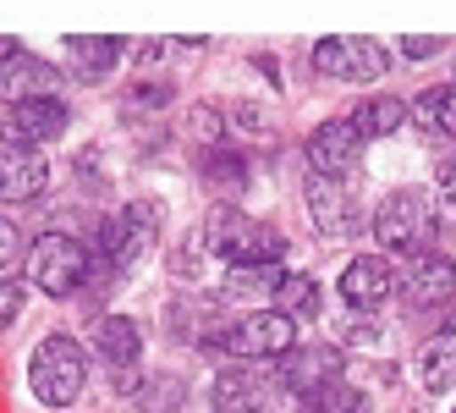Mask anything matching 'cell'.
Listing matches in <instances>:
<instances>
[{
    "instance_id": "6da1fadb",
    "label": "cell",
    "mask_w": 456,
    "mask_h": 413,
    "mask_svg": "<svg viewBox=\"0 0 456 413\" xmlns=\"http://www.w3.org/2000/svg\"><path fill=\"white\" fill-rule=\"evenodd\" d=\"M204 248L237 265H286V232L270 220H253L237 204H215L204 220Z\"/></svg>"
},
{
    "instance_id": "7a4b0ae2",
    "label": "cell",
    "mask_w": 456,
    "mask_h": 413,
    "mask_svg": "<svg viewBox=\"0 0 456 413\" xmlns=\"http://www.w3.org/2000/svg\"><path fill=\"white\" fill-rule=\"evenodd\" d=\"M83 380H88V353H83V342H72L67 331L45 336V342L34 347V359H28V386H34V397H39L45 408L77 402Z\"/></svg>"
},
{
    "instance_id": "3957f363",
    "label": "cell",
    "mask_w": 456,
    "mask_h": 413,
    "mask_svg": "<svg viewBox=\"0 0 456 413\" xmlns=\"http://www.w3.org/2000/svg\"><path fill=\"white\" fill-rule=\"evenodd\" d=\"M374 237L385 248H396V253H418V248H429L435 232H440V210L435 199L423 194V187H396V194H385L379 210H374Z\"/></svg>"
},
{
    "instance_id": "277c9868",
    "label": "cell",
    "mask_w": 456,
    "mask_h": 413,
    "mask_svg": "<svg viewBox=\"0 0 456 413\" xmlns=\"http://www.w3.org/2000/svg\"><path fill=\"white\" fill-rule=\"evenodd\" d=\"M303 199H308V220H314V227L330 237V243H352V237H363L369 210H363V199H357L352 177H314V171H308Z\"/></svg>"
},
{
    "instance_id": "5b68a950",
    "label": "cell",
    "mask_w": 456,
    "mask_h": 413,
    "mask_svg": "<svg viewBox=\"0 0 456 413\" xmlns=\"http://www.w3.org/2000/svg\"><path fill=\"white\" fill-rule=\"evenodd\" d=\"M28 281L50 298H67V293L88 287V248L67 232H45L28 248Z\"/></svg>"
},
{
    "instance_id": "8992f818",
    "label": "cell",
    "mask_w": 456,
    "mask_h": 413,
    "mask_svg": "<svg viewBox=\"0 0 456 413\" xmlns=\"http://www.w3.org/2000/svg\"><path fill=\"white\" fill-rule=\"evenodd\" d=\"M314 67L336 83H379L390 72V55L379 39H357V34H330L314 45Z\"/></svg>"
},
{
    "instance_id": "52a82bcc",
    "label": "cell",
    "mask_w": 456,
    "mask_h": 413,
    "mask_svg": "<svg viewBox=\"0 0 456 413\" xmlns=\"http://www.w3.org/2000/svg\"><path fill=\"white\" fill-rule=\"evenodd\" d=\"M225 353H237V359H286L291 347H297V326L286 320L281 309H253V314H242L237 326H225Z\"/></svg>"
},
{
    "instance_id": "ba28073f",
    "label": "cell",
    "mask_w": 456,
    "mask_h": 413,
    "mask_svg": "<svg viewBox=\"0 0 456 413\" xmlns=\"http://www.w3.org/2000/svg\"><path fill=\"white\" fill-rule=\"evenodd\" d=\"M341 369H346V359H341L336 342H308V347H291V353L281 359V386L308 402L319 392L341 386Z\"/></svg>"
},
{
    "instance_id": "9c48e42d",
    "label": "cell",
    "mask_w": 456,
    "mask_h": 413,
    "mask_svg": "<svg viewBox=\"0 0 456 413\" xmlns=\"http://www.w3.org/2000/svg\"><path fill=\"white\" fill-rule=\"evenodd\" d=\"M396 287L407 309H435L456 298V260H445L440 248H418L407 253V276H396Z\"/></svg>"
},
{
    "instance_id": "30bf717a",
    "label": "cell",
    "mask_w": 456,
    "mask_h": 413,
    "mask_svg": "<svg viewBox=\"0 0 456 413\" xmlns=\"http://www.w3.org/2000/svg\"><path fill=\"white\" fill-rule=\"evenodd\" d=\"M72 127V111L61 94H50V100H28V105H12V116L0 121V138H6V149H39L50 138H61Z\"/></svg>"
},
{
    "instance_id": "8fae6325",
    "label": "cell",
    "mask_w": 456,
    "mask_h": 413,
    "mask_svg": "<svg viewBox=\"0 0 456 413\" xmlns=\"http://www.w3.org/2000/svg\"><path fill=\"white\" fill-rule=\"evenodd\" d=\"M55 83H61V67H50L45 55H34V50H6L0 55V100L6 105H28V100H50L55 94Z\"/></svg>"
},
{
    "instance_id": "7c38bea8",
    "label": "cell",
    "mask_w": 456,
    "mask_h": 413,
    "mask_svg": "<svg viewBox=\"0 0 456 413\" xmlns=\"http://www.w3.org/2000/svg\"><path fill=\"white\" fill-rule=\"evenodd\" d=\"M357 161H363V138H357L352 116H336L308 133V166L314 177H352Z\"/></svg>"
},
{
    "instance_id": "4fadbf2b",
    "label": "cell",
    "mask_w": 456,
    "mask_h": 413,
    "mask_svg": "<svg viewBox=\"0 0 456 413\" xmlns=\"http://www.w3.org/2000/svg\"><path fill=\"white\" fill-rule=\"evenodd\" d=\"M390 293H396V265H390L385 253H357V260H346V270H341V298L352 309H379Z\"/></svg>"
},
{
    "instance_id": "5bb4252c",
    "label": "cell",
    "mask_w": 456,
    "mask_h": 413,
    "mask_svg": "<svg viewBox=\"0 0 456 413\" xmlns=\"http://www.w3.org/2000/svg\"><path fill=\"white\" fill-rule=\"evenodd\" d=\"M94 359L116 375H133L138 359H143V331L138 320H126V314H105L100 326H94Z\"/></svg>"
},
{
    "instance_id": "9a60e30c",
    "label": "cell",
    "mask_w": 456,
    "mask_h": 413,
    "mask_svg": "<svg viewBox=\"0 0 456 413\" xmlns=\"http://www.w3.org/2000/svg\"><path fill=\"white\" fill-rule=\"evenodd\" d=\"M50 182V166L39 149H6L0 154V204H34Z\"/></svg>"
},
{
    "instance_id": "2e32d148",
    "label": "cell",
    "mask_w": 456,
    "mask_h": 413,
    "mask_svg": "<svg viewBox=\"0 0 456 413\" xmlns=\"http://www.w3.org/2000/svg\"><path fill=\"white\" fill-rule=\"evenodd\" d=\"M209 402H215V413H270V386L253 369H225V375H215Z\"/></svg>"
},
{
    "instance_id": "e0dca14e",
    "label": "cell",
    "mask_w": 456,
    "mask_h": 413,
    "mask_svg": "<svg viewBox=\"0 0 456 413\" xmlns=\"http://www.w3.org/2000/svg\"><path fill=\"white\" fill-rule=\"evenodd\" d=\"M407 116H412V127L423 138H456V83L423 88L418 100L407 105Z\"/></svg>"
},
{
    "instance_id": "ac0fdd59",
    "label": "cell",
    "mask_w": 456,
    "mask_h": 413,
    "mask_svg": "<svg viewBox=\"0 0 456 413\" xmlns=\"http://www.w3.org/2000/svg\"><path fill=\"white\" fill-rule=\"evenodd\" d=\"M418 380H423V392H435V397L456 392V336L440 331L435 342L418 347Z\"/></svg>"
},
{
    "instance_id": "d6986e66",
    "label": "cell",
    "mask_w": 456,
    "mask_h": 413,
    "mask_svg": "<svg viewBox=\"0 0 456 413\" xmlns=\"http://www.w3.org/2000/svg\"><path fill=\"white\" fill-rule=\"evenodd\" d=\"M67 61H72V72L83 78V83H100V78H110L116 72V61H121V39H88V34H72L67 39Z\"/></svg>"
},
{
    "instance_id": "ffe728a7",
    "label": "cell",
    "mask_w": 456,
    "mask_h": 413,
    "mask_svg": "<svg viewBox=\"0 0 456 413\" xmlns=\"http://www.w3.org/2000/svg\"><path fill=\"white\" fill-rule=\"evenodd\" d=\"M407 121V100H396V94H374V100L363 105H352V127H357V138H390L396 127Z\"/></svg>"
},
{
    "instance_id": "44dd1931",
    "label": "cell",
    "mask_w": 456,
    "mask_h": 413,
    "mask_svg": "<svg viewBox=\"0 0 456 413\" xmlns=\"http://www.w3.org/2000/svg\"><path fill=\"white\" fill-rule=\"evenodd\" d=\"M199 171H204V182H209L215 204H232V194H242V182H248L242 154H232V149H204Z\"/></svg>"
},
{
    "instance_id": "7402d4cb",
    "label": "cell",
    "mask_w": 456,
    "mask_h": 413,
    "mask_svg": "<svg viewBox=\"0 0 456 413\" xmlns=\"http://www.w3.org/2000/svg\"><path fill=\"white\" fill-rule=\"evenodd\" d=\"M319 303H324V293H319L314 276H286V287L275 293V309L286 314L291 326H297V320H319Z\"/></svg>"
},
{
    "instance_id": "603a6c76",
    "label": "cell",
    "mask_w": 456,
    "mask_h": 413,
    "mask_svg": "<svg viewBox=\"0 0 456 413\" xmlns=\"http://www.w3.org/2000/svg\"><path fill=\"white\" fill-rule=\"evenodd\" d=\"M286 287V270L281 265H237L225 276V293L232 298H258V293H281Z\"/></svg>"
},
{
    "instance_id": "cb8c5ba5",
    "label": "cell",
    "mask_w": 456,
    "mask_h": 413,
    "mask_svg": "<svg viewBox=\"0 0 456 413\" xmlns=\"http://www.w3.org/2000/svg\"><path fill=\"white\" fill-rule=\"evenodd\" d=\"M182 375H149V392H143V413H182Z\"/></svg>"
},
{
    "instance_id": "d4e9b609",
    "label": "cell",
    "mask_w": 456,
    "mask_h": 413,
    "mask_svg": "<svg viewBox=\"0 0 456 413\" xmlns=\"http://www.w3.org/2000/svg\"><path fill=\"white\" fill-rule=\"evenodd\" d=\"M308 413H369V397L352 386H330V392L308 397Z\"/></svg>"
},
{
    "instance_id": "484cf974",
    "label": "cell",
    "mask_w": 456,
    "mask_h": 413,
    "mask_svg": "<svg viewBox=\"0 0 456 413\" xmlns=\"http://www.w3.org/2000/svg\"><path fill=\"white\" fill-rule=\"evenodd\" d=\"M22 314V281L17 276H0V331Z\"/></svg>"
},
{
    "instance_id": "4316f807",
    "label": "cell",
    "mask_w": 456,
    "mask_h": 413,
    "mask_svg": "<svg viewBox=\"0 0 456 413\" xmlns=\"http://www.w3.org/2000/svg\"><path fill=\"white\" fill-rule=\"evenodd\" d=\"M220 127H225V121H220L215 105H192V133H199L209 149H220Z\"/></svg>"
},
{
    "instance_id": "83f0119b",
    "label": "cell",
    "mask_w": 456,
    "mask_h": 413,
    "mask_svg": "<svg viewBox=\"0 0 456 413\" xmlns=\"http://www.w3.org/2000/svg\"><path fill=\"white\" fill-rule=\"evenodd\" d=\"M199 265H204V253H199V248H192V237H187V243H182V248L171 253V270H176V276L187 281V276H199Z\"/></svg>"
},
{
    "instance_id": "f1b7e54d",
    "label": "cell",
    "mask_w": 456,
    "mask_h": 413,
    "mask_svg": "<svg viewBox=\"0 0 456 413\" xmlns=\"http://www.w3.org/2000/svg\"><path fill=\"white\" fill-rule=\"evenodd\" d=\"M440 45H445V39H435V34H407V39H402V55H407V61H423V55H435Z\"/></svg>"
},
{
    "instance_id": "f546056e",
    "label": "cell",
    "mask_w": 456,
    "mask_h": 413,
    "mask_svg": "<svg viewBox=\"0 0 456 413\" xmlns=\"http://www.w3.org/2000/svg\"><path fill=\"white\" fill-rule=\"evenodd\" d=\"M17 243H22V237H17V227H12L6 215H0V270H6V265L17 260Z\"/></svg>"
},
{
    "instance_id": "4dcf8cb0",
    "label": "cell",
    "mask_w": 456,
    "mask_h": 413,
    "mask_svg": "<svg viewBox=\"0 0 456 413\" xmlns=\"http://www.w3.org/2000/svg\"><path fill=\"white\" fill-rule=\"evenodd\" d=\"M440 194L456 204V149H451V154H440Z\"/></svg>"
},
{
    "instance_id": "1f68e13d",
    "label": "cell",
    "mask_w": 456,
    "mask_h": 413,
    "mask_svg": "<svg viewBox=\"0 0 456 413\" xmlns=\"http://www.w3.org/2000/svg\"><path fill=\"white\" fill-rule=\"evenodd\" d=\"M445 336H456V309H451V320H445Z\"/></svg>"
},
{
    "instance_id": "d6a6232c",
    "label": "cell",
    "mask_w": 456,
    "mask_h": 413,
    "mask_svg": "<svg viewBox=\"0 0 456 413\" xmlns=\"http://www.w3.org/2000/svg\"><path fill=\"white\" fill-rule=\"evenodd\" d=\"M6 50H12V45H6V39H0V55H6Z\"/></svg>"
}]
</instances>
